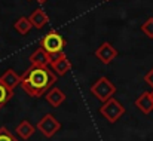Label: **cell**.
I'll list each match as a JSON object with an SVG mask.
<instances>
[{"label":"cell","instance_id":"obj_1","mask_svg":"<svg viewBox=\"0 0 153 141\" xmlns=\"http://www.w3.org/2000/svg\"><path fill=\"white\" fill-rule=\"evenodd\" d=\"M58 76L49 68V65L45 67H30L22 76L19 85L22 89L33 98H40L46 94L53 83H56Z\"/></svg>","mask_w":153,"mask_h":141},{"label":"cell","instance_id":"obj_2","mask_svg":"<svg viewBox=\"0 0 153 141\" xmlns=\"http://www.w3.org/2000/svg\"><path fill=\"white\" fill-rule=\"evenodd\" d=\"M91 94L94 95L97 99H100L101 102H104V101H107L108 98H111L113 95L116 94V86L107 77H100L91 86Z\"/></svg>","mask_w":153,"mask_h":141},{"label":"cell","instance_id":"obj_3","mask_svg":"<svg viewBox=\"0 0 153 141\" xmlns=\"http://www.w3.org/2000/svg\"><path fill=\"white\" fill-rule=\"evenodd\" d=\"M100 113L110 122V123H114L123 113H125V107L116 99V98H108L107 101H104V104L100 108Z\"/></svg>","mask_w":153,"mask_h":141},{"label":"cell","instance_id":"obj_4","mask_svg":"<svg viewBox=\"0 0 153 141\" xmlns=\"http://www.w3.org/2000/svg\"><path fill=\"white\" fill-rule=\"evenodd\" d=\"M40 45H42V47H43L48 53H52V52H59V50H62L64 46H65V40H64V37H62L59 33L49 31L48 34L43 36Z\"/></svg>","mask_w":153,"mask_h":141},{"label":"cell","instance_id":"obj_5","mask_svg":"<svg viewBox=\"0 0 153 141\" xmlns=\"http://www.w3.org/2000/svg\"><path fill=\"white\" fill-rule=\"evenodd\" d=\"M59 129H61V123L52 114H45L37 123V131H40V134L46 138H51Z\"/></svg>","mask_w":153,"mask_h":141},{"label":"cell","instance_id":"obj_6","mask_svg":"<svg viewBox=\"0 0 153 141\" xmlns=\"http://www.w3.org/2000/svg\"><path fill=\"white\" fill-rule=\"evenodd\" d=\"M95 56L101 61L102 64L107 65V64H110V62L117 56V50L111 46L108 42H104L100 47H97V50H95Z\"/></svg>","mask_w":153,"mask_h":141},{"label":"cell","instance_id":"obj_7","mask_svg":"<svg viewBox=\"0 0 153 141\" xmlns=\"http://www.w3.org/2000/svg\"><path fill=\"white\" fill-rule=\"evenodd\" d=\"M30 64H31V67H45V65H49V53L43 47L36 49L30 55Z\"/></svg>","mask_w":153,"mask_h":141},{"label":"cell","instance_id":"obj_8","mask_svg":"<svg viewBox=\"0 0 153 141\" xmlns=\"http://www.w3.org/2000/svg\"><path fill=\"white\" fill-rule=\"evenodd\" d=\"M0 82H1L6 88H9L10 91H13V89L19 85V82H21V76H18L15 70L9 68V70H6V71L0 76Z\"/></svg>","mask_w":153,"mask_h":141},{"label":"cell","instance_id":"obj_9","mask_svg":"<svg viewBox=\"0 0 153 141\" xmlns=\"http://www.w3.org/2000/svg\"><path fill=\"white\" fill-rule=\"evenodd\" d=\"M49 65H51L52 71H53L56 76H64L65 73H68V71L71 70V62H70V59L67 58V55L58 58L56 61L51 62Z\"/></svg>","mask_w":153,"mask_h":141},{"label":"cell","instance_id":"obj_10","mask_svg":"<svg viewBox=\"0 0 153 141\" xmlns=\"http://www.w3.org/2000/svg\"><path fill=\"white\" fill-rule=\"evenodd\" d=\"M28 19H30L31 25L36 27V28H43V27L49 22V16H48L46 12H45L43 9H40V7L34 9V10L31 12V15H30Z\"/></svg>","mask_w":153,"mask_h":141},{"label":"cell","instance_id":"obj_11","mask_svg":"<svg viewBox=\"0 0 153 141\" xmlns=\"http://www.w3.org/2000/svg\"><path fill=\"white\" fill-rule=\"evenodd\" d=\"M46 99H48V102L51 104L52 107H58V105H61L62 102H64V99H65V95L64 92L59 89V88H56V86H53L51 88L48 92H46Z\"/></svg>","mask_w":153,"mask_h":141},{"label":"cell","instance_id":"obj_12","mask_svg":"<svg viewBox=\"0 0 153 141\" xmlns=\"http://www.w3.org/2000/svg\"><path fill=\"white\" fill-rule=\"evenodd\" d=\"M135 105H137L144 114H149L153 110V101H152V98H150V92H143V94L137 98Z\"/></svg>","mask_w":153,"mask_h":141},{"label":"cell","instance_id":"obj_13","mask_svg":"<svg viewBox=\"0 0 153 141\" xmlns=\"http://www.w3.org/2000/svg\"><path fill=\"white\" fill-rule=\"evenodd\" d=\"M16 134H18L22 140H28V138L34 134V126H33L28 120H22V122L16 126Z\"/></svg>","mask_w":153,"mask_h":141},{"label":"cell","instance_id":"obj_14","mask_svg":"<svg viewBox=\"0 0 153 141\" xmlns=\"http://www.w3.org/2000/svg\"><path fill=\"white\" fill-rule=\"evenodd\" d=\"M31 22H30V19L28 18H25V16H21L16 22H15V30L19 33V34H22V36H25L30 30H31Z\"/></svg>","mask_w":153,"mask_h":141},{"label":"cell","instance_id":"obj_15","mask_svg":"<svg viewBox=\"0 0 153 141\" xmlns=\"http://www.w3.org/2000/svg\"><path fill=\"white\" fill-rule=\"evenodd\" d=\"M12 95H13V91H10L9 88H6V86L0 82V108L12 98Z\"/></svg>","mask_w":153,"mask_h":141},{"label":"cell","instance_id":"obj_16","mask_svg":"<svg viewBox=\"0 0 153 141\" xmlns=\"http://www.w3.org/2000/svg\"><path fill=\"white\" fill-rule=\"evenodd\" d=\"M141 30H143V33H144L149 39H153V18H149V19L141 25Z\"/></svg>","mask_w":153,"mask_h":141},{"label":"cell","instance_id":"obj_17","mask_svg":"<svg viewBox=\"0 0 153 141\" xmlns=\"http://www.w3.org/2000/svg\"><path fill=\"white\" fill-rule=\"evenodd\" d=\"M0 141H19V140H16L6 126H1L0 128Z\"/></svg>","mask_w":153,"mask_h":141},{"label":"cell","instance_id":"obj_18","mask_svg":"<svg viewBox=\"0 0 153 141\" xmlns=\"http://www.w3.org/2000/svg\"><path fill=\"white\" fill-rule=\"evenodd\" d=\"M144 82H146L149 86H152L153 88V68L146 74V76H144Z\"/></svg>","mask_w":153,"mask_h":141},{"label":"cell","instance_id":"obj_19","mask_svg":"<svg viewBox=\"0 0 153 141\" xmlns=\"http://www.w3.org/2000/svg\"><path fill=\"white\" fill-rule=\"evenodd\" d=\"M36 1H37V3H39V4H43V3H45V1H46V0H36Z\"/></svg>","mask_w":153,"mask_h":141},{"label":"cell","instance_id":"obj_20","mask_svg":"<svg viewBox=\"0 0 153 141\" xmlns=\"http://www.w3.org/2000/svg\"><path fill=\"white\" fill-rule=\"evenodd\" d=\"M150 98H152V101H153V91L150 92Z\"/></svg>","mask_w":153,"mask_h":141}]
</instances>
